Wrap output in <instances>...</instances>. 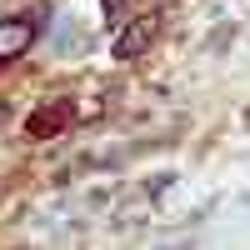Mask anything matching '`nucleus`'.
Masks as SVG:
<instances>
[{"label": "nucleus", "instance_id": "f257e3e1", "mask_svg": "<svg viewBox=\"0 0 250 250\" xmlns=\"http://www.w3.org/2000/svg\"><path fill=\"white\" fill-rule=\"evenodd\" d=\"M25 45H30V20H10V25H0V60L20 55Z\"/></svg>", "mask_w": 250, "mask_h": 250}]
</instances>
